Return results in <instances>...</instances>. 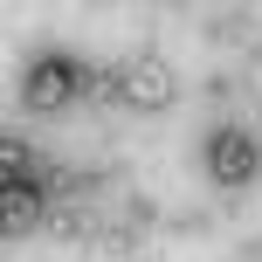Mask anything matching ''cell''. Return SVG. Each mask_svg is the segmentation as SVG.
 Instances as JSON below:
<instances>
[{
	"label": "cell",
	"mask_w": 262,
	"mask_h": 262,
	"mask_svg": "<svg viewBox=\"0 0 262 262\" xmlns=\"http://www.w3.org/2000/svg\"><path fill=\"white\" fill-rule=\"evenodd\" d=\"M255 166H262V152H255L249 131H235V124L207 131V172H214L221 186H249V180H255Z\"/></svg>",
	"instance_id": "1"
},
{
	"label": "cell",
	"mask_w": 262,
	"mask_h": 262,
	"mask_svg": "<svg viewBox=\"0 0 262 262\" xmlns=\"http://www.w3.org/2000/svg\"><path fill=\"white\" fill-rule=\"evenodd\" d=\"M76 83H83V76H76L69 55H41V62L21 76V104H28V111H62L69 97H76Z\"/></svg>",
	"instance_id": "2"
},
{
	"label": "cell",
	"mask_w": 262,
	"mask_h": 262,
	"mask_svg": "<svg viewBox=\"0 0 262 262\" xmlns=\"http://www.w3.org/2000/svg\"><path fill=\"white\" fill-rule=\"evenodd\" d=\"M118 97L131 111H166L172 104V69L166 62H124L118 69Z\"/></svg>",
	"instance_id": "3"
},
{
	"label": "cell",
	"mask_w": 262,
	"mask_h": 262,
	"mask_svg": "<svg viewBox=\"0 0 262 262\" xmlns=\"http://www.w3.org/2000/svg\"><path fill=\"white\" fill-rule=\"evenodd\" d=\"M41 221V186H0V235H21Z\"/></svg>",
	"instance_id": "4"
},
{
	"label": "cell",
	"mask_w": 262,
	"mask_h": 262,
	"mask_svg": "<svg viewBox=\"0 0 262 262\" xmlns=\"http://www.w3.org/2000/svg\"><path fill=\"white\" fill-rule=\"evenodd\" d=\"M35 180H41L35 152H28L21 138H0V186H35Z\"/></svg>",
	"instance_id": "5"
}]
</instances>
